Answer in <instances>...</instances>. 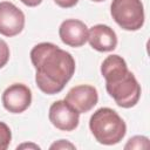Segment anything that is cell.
Returning <instances> with one entry per match:
<instances>
[{"label":"cell","mask_w":150,"mask_h":150,"mask_svg":"<svg viewBox=\"0 0 150 150\" xmlns=\"http://www.w3.org/2000/svg\"><path fill=\"white\" fill-rule=\"evenodd\" d=\"M35 68V82L41 91L54 95L64 88L75 73V60L70 53L52 42H41L30 50Z\"/></svg>","instance_id":"1"},{"label":"cell","mask_w":150,"mask_h":150,"mask_svg":"<svg viewBox=\"0 0 150 150\" xmlns=\"http://www.w3.org/2000/svg\"><path fill=\"white\" fill-rule=\"evenodd\" d=\"M101 74L105 80L108 94L117 105L131 108L137 104L141 97V86L122 56L116 54L107 56L102 62Z\"/></svg>","instance_id":"2"},{"label":"cell","mask_w":150,"mask_h":150,"mask_svg":"<svg viewBox=\"0 0 150 150\" xmlns=\"http://www.w3.org/2000/svg\"><path fill=\"white\" fill-rule=\"evenodd\" d=\"M89 128L95 139L104 145L120 143L127 132L122 117L111 108L97 109L89 120Z\"/></svg>","instance_id":"3"},{"label":"cell","mask_w":150,"mask_h":150,"mask_svg":"<svg viewBox=\"0 0 150 150\" xmlns=\"http://www.w3.org/2000/svg\"><path fill=\"white\" fill-rule=\"evenodd\" d=\"M110 13L115 22L125 30H138L144 23V8L141 0H112Z\"/></svg>","instance_id":"4"},{"label":"cell","mask_w":150,"mask_h":150,"mask_svg":"<svg viewBox=\"0 0 150 150\" xmlns=\"http://www.w3.org/2000/svg\"><path fill=\"white\" fill-rule=\"evenodd\" d=\"M25 27V14L9 1L0 2V34L12 38L22 32Z\"/></svg>","instance_id":"5"},{"label":"cell","mask_w":150,"mask_h":150,"mask_svg":"<svg viewBox=\"0 0 150 150\" xmlns=\"http://www.w3.org/2000/svg\"><path fill=\"white\" fill-rule=\"evenodd\" d=\"M4 108L12 114L23 112L32 103V91L23 83H13L2 94Z\"/></svg>","instance_id":"6"},{"label":"cell","mask_w":150,"mask_h":150,"mask_svg":"<svg viewBox=\"0 0 150 150\" xmlns=\"http://www.w3.org/2000/svg\"><path fill=\"white\" fill-rule=\"evenodd\" d=\"M49 121L60 130L73 131L79 125L80 114L64 100H59L49 108Z\"/></svg>","instance_id":"7"},{"label":"cell","mask_w":150,"mask_h":150,"mask_svg":"<svg viewBox=\"0 0 150 150\" xmlns=\"http://www.w3.org/2000/svg\"><path fill=\"white\" fill-rule=\"evenodd\" d=\"M64 101L79 114L88 112L98 101V94L95 87L90 84H80L73 87L66 95Z\"/></svg>","instance_id":"8"},{"label":"cell","mask_w":150,"mask_h":150,"mask_svg":"<svg viewBox=\"0 0 150 150\" xmlns=\"http://www.w3.org/2000/svg\"><path fill=\"white\" fill-rule=\"evenodd\" d=\"M59 35L64 45L69 47H81L88 40V27L81 20L67 19L61 23Z\"/></svg>","instance_id":"9"},{"label":"cell","mask_w":150,"mask_h":150,"mask_svg":"<svg viewBox=\"0 0 150 150\" xmlns=\"http://www.w3.org/2000/svg\"><path fill=\"white\" fill-rule=\"evenodd\" d=\"M89 45L97 52H111L117 46V36L112 28L107 25H95L88 30Z\"/></svg>","instance_id":"10"},{"label":"cell","mask_w":150,"mask_h":150,"mask_svg":"<svg viewBox=\"0 0 150 150\" xmlns=\"http://www.w3.org/2000/svg\"><path fill=\"white\" fill-rule=\"evenodd\" d=\"M12 141V132L9 127L4 123L0 122V150H6Z\"/></svg>","instance_id":"11"},{"label":"cell","mask_w":150,"mask_h":150,"mask_svg":"<svg viewBox=\"0 0 150 150\" xmlns=\"http://www.w3.org/2000/svg\"><path fill=\"white\" fill-rule=\"evenodd\" d=\"M149 139L145 136H134L125 144L124 149H148Z\"/></svg>","instance_id":"12"},{"label":"cell","mask_w":150,"mask_h":150,"mask_svg":"<svg viewBox=\"0 0 150 150\" xmlns=\"http://www.w3.org/2000/svg\"><path fill=\"white\" fill-rule=\"evenodd\" d=\"M8 60H9V47L6 43V41L0 39V68L6 66Z\"/></svg>","instance_id":"13"},{"label":"cell","mask_w":150,"mask_h":150,"mask_svg":"<svg viewBox=\"0 0 150 150\" xmlns=\"http://www.w3.org/2000/svg\"><path fill=\"white\" fill-rule=\"evenodd\" d=\"M50 149H75V145L69 143L68 141H64V139H60L55 143H53L50 145Z\"/></svg>","instance_id":"14"},{"label":"cell","mask_w":150,"mask_h":150,"mask_svg":"<svg viewBox=\"0 0 150 150\" xmlns=\"http://www.w3.org/2000/svg\"><path fill=\"white\" fill-rule=\"evenodd\" d=\"M54 2L62 8H70L74 7L79 2V0H54Z\"/></svg>","instance_id":"15"},{"label":"cell","mask_w":150,"mask_h":150,"mask_svg":"<svg viewBox=\"0 0 150 150\" xmlns=\"http://www.w3.org/2000/svg\"><path fill=\"white\" fill-rule=\"evenodd\" d=\"M20 1L28 7H35L42 2V0H20Z\"/></svg>","instance_id":"16"},{"label":"cell","mask_w":150,"mask_h":150,"mask_svg":"<svg viewBox=\"0 0 150 150\" xmlns=\"http://www.w3.org/2000/svg\"><path fill=\"white\" fill-rule=\"evenodd\" d=\"M22 148H34V149H40V146L35 145V144H22V145H19L18 149H22Z\"/></svg>","instance_id":"17"},{"label":"cell","mask_w":150,"mask_h":150,"mask_svg":"<svg viewBox=\"0 0 150 150\" xmlns=\"http://www.w3.org/2000/svg\"><path fill=\"white\" fill-rule=\"evenodd\" d=\"M91 1H94V2H101V1H104V0H91Z\"/></svg>","instance_id":"18"}]
</instances>
